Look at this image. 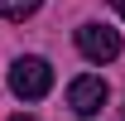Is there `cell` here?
I'll list each match as a JSON object with an SVG mask.
<instances>
[{
  "mask_svg": "<svg viewBox=\"0 0 125 121\" xmlns=\"http://www.w3.org/2000/svg\"><path fill=\"white\" fill-rule=\"evenodd\" d=\"M48 87H53V68H48V58H39V53L15 58V68H10V92H15V97L39 102V97H48Z\"/></svg>",
  "mask_w": 125,
  "mask_h": 121,
  "instance_id": "1",
  "label": "cell"
},
{
  "mask_svg": "<svg viewBox=\"0 0 125 121\" xmlns=\"http://www.w3.org/2000/svg\"><path fill=\"white\" fill-rule=\"evenodd\" d=\"M77 48L87 63H111L120 53V34L106 29V24H77Z\"/></svg>",
  "mask_w": 125,
  "mask_h": 121,
  "instance_id": "2",
  "label": "cell"
},
{
  "mask_svg": "<svg viewBox=\"0 0 125 121\" xmlns=\"http://www.w3.org/2000/svg\"><path fill=\"white\" fill-rule=\"evenodd\" d=\"M106 97H111V87L101 82L96 73H82V77H72V87H67V106L77 111V116H96L101 106H106Z\"/></svg>",
  "mask_w": 125,
  "mask_h": 121,
  "instance_id": "3",
  "label": "cell"
},
{
  "mask_svg": "<svg viewBox=\"0 0 125 121\" xmlns=\"http://www.w3.org/2000/svg\"><path fill=\"white\" fill-rule=\"evenodd\" d=\"M43 0H0V19H29Z\"/></svg>",
  "mask_w": 125,
  "mask_h": 121,
  "instance_id": "4",
  "label": "cell"
},
{
  "mask_svg": "<svg viewBox=\"0 0 125 121\" xmlns=\"http://www.w3.org/2000/svg\"><path fill=\"white\" fill-rule=\"evenodd\" d=\"M111 5H115V15H120V19H125V0H111Z\"/></svg>",
  "mask_w": 125,
  "mask_h": 121,
  "instance_id": "5",
  "label": "cell"
},
{
  "mask_svg": "<svg viewBox=\"0 0 125 121\" xmlns=\"http://www.w3.org/2000/svg\"><path fill=\"white\" fill-rule=\"evenodd\" d=\"M10 121H34V116H10Z\"/></svg>",
  "mask_w": 125,
  "mask_h": 121,
  "instance_id": "6",
  "label": "cell"
},
{
  "mask_svg": "<svg viewBox=\"0 0 125 121\" xmlns=\"http://www.w3.org/2000/svg\"><path fill=\"white\" fill-rule=\"evenodd\" d=\"M120 121H125V116H120Z\"/></svg>",
  "mask_w": 125,
  "mask_h": 121,
  "instance_id": "7",
  "label": "cell"
}]
</instances>
